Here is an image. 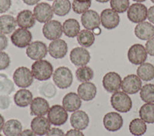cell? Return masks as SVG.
Returning a JSON list of instances; mask_svg holds the SVG:
<instances>
[{"label": "cell", "instance_id": "obj_1", "mask_svg": "<svg viewBox=\"0 0 154 136\" xmlns=\"http://www.w3.org/2000/svg\"><path fill=\"white\" fill-rule=\"evenodd\" d=\"M32 73L38 81H47L53 75V66L47 60H38L32 65Z\"/></svg>", "mask_w": 154, "mask_h": 136}, {"label": "cell", "instance_id": "obj_2", "mask_svg": "<svg viewBox=\"0 0 154 136\" xmlns=\"http://www.w3.org/2000/svg\"><path fill=\"white\" fill-rule=\"evenodd\" d=\"M110 103L116 111L122 113L130 112L133 107L131 98L128 95V94L120 91L112 93L110 98Z\"/></svg>", "mask_w": 154, "mask_h": 136}, {"label": "cell", "instance_id": "obj_3", "mask_svg": "<svg viewBox=\"0 0 154 136\" xmlns=\"http://www.w3.org/2000/svg\"><path fill=\"white\" fill-rule=\"evenodd\" d=\"M53 79L55 85L59 89H66L72 86L73 75L69 68L65 66H60L53 72Z\"/></svg>", "mask_w": 154, "mask_h": 136}, {"label": "cell", "instance_id": "obj_4", "mask_svg": "<svg viewBox=\"0 0 154 136\" xmlns=\"http://www.w3.org/2000/svg\"><path fill=\"white\" fill-rule=\"evenodd\" d=\"M13 81L18 87L26 89L32 85L34 77L31 70L27 67L21 66L15 70L13 73Z\"/></svg>", "mask_w": 154, "mask_h": 136}, {"label": "cell", "instance_id": "obj_5", "mask_svg": "<svg viewBox=\"0 0 154 136\" xmlns=\"http://www.w3.org/2000/svg\"><path fill=\"white\" fill-rule=\"evenodd\" d=\"M32 39L31 32L26 29L19 28L15 30L11 35V42L15 46L19 49L28 47Z\"/></svg>", "mask_w": 154, "mask_h": 136}, {"label": "cell", "instance_id": "obj_6", "mask_svg": "<svg viewBox=\"0 0 154 136\" xmlns=\"http://www.w3.org/2000/svg\"><path fill=\"white\" fill-rule=\"evenodd\" d=\"M47 119L53 125H63L67 122L68 113L66 110L62 105H54L49 108Z\"/></svg>", "mask_w": 154, "mask_h": 136}, {"label": "cell", "instance_id": "obj_7", "mask_svg": "<svg viewBox=\"0 0 154 136\" xmlns=\"http://www.w3.org/2000/svg\"><path fill=\"white\" fill-rule=\"evenodd\" d=\"M146 6L142 3H133L127 10V18L133 23H140L144 22L147 18Z\"/></svg>", "mask_w": 154, "mask_h": 136}, {"label": "cell", "instance_id": "obj_8", "mask_svg": "<svg viewBox=\"0 0 154 136\" xmlns=\"http://www.w3.org/2000/svg\"><path fill=\"white\" fill-rule=\"evenodd\" d=\"M63 25L57 20H51L42 27V34L48 40H56L63 35Z\"/></svg>", "mask_w": 154, "mask_h": 136}, {"label": "cell", "instance_id": "obj_9", "mask_svg": "<svg viewBox=\"0 0 154 136\" xmlns=\"http://www.w3.org/2000/svg\"><path fill=\"white\" fill-rule=\"evenodd\" d=\"M128 59L133 65H141L147 59L146 48L141 44H134L129 49L127 53Z\"/></svg>", "mask_w": 154, "mask_h": 136}, {"label": "cell", "instance_id": "obj_10", "mask_svg": "<svg viewBox=\"0 0 154 136\" xmlns=\"http://www.w3.org/2000/svg\"><path fill=\"white\" fill-rule=\"evenodd\" d=\"M48 49L46 45L41 41H35L28 45L26 53L29 59L35 61L42 59L47 55Z\"/></svg>", "mask_w": 154, "mask_h": 136}, {"label": "cell", "instance_id": "obj_11", "mask_svg": "<svg viewBox=\"0 0 154 136\" xmlns=\"http://www.w3.org/2000/svg\"><path fill=\"white\" fill-rule=\"evenodd\" d=\"M33 14L35 20L40 23H46L51 21L53 17V7L46 2L38 3L33 9Z\"/></svg>", "mask_w": 154, "mask_h": 136}, {"label": "cell", "instance_id": "obj_12", "mask_svg": "<svg viewBox=\"0 0 154 136\" xmlns=\"http://www.w3.org/2000/svg\"><path fill=\"white\" fill-rule=\"evenodd\" d=\"M70 61L75 66H84L90 61V53L83 47H75L71 50L69 55Z\"/></svg>", "mask_w": 154, "mask_h": 136}, {"label": "cell", "instance_id": "obj_13", "mask_svg": "<svg viewBox=\"0 0 154 136\" xmlns=\"http://www.w3.org/2000/svg\"><path fill=\"white\" fill-rule=\"evenodd\" d=\"M122 81L123 80L119 74L115 72H109L103 76V86L106 92L114 93L121 89Z\"/></svg>", "mask_w": 154, "mask_h": 136}, {"label": "cell", "instance_id": "obj_14", "mask_svg": "<svg viewBox=\"0 0 154 136\" xmlns=\"http://www.w3.org/2000/svg\"><path fill=\"white\" fill-rule=\"evenodd\" d=\"M142 88V81L137 75H128L122 81L121 89L126 94L134 95Z\"/></svg>", "mask_w": 154, "mask_h": 136}, {"label": "cell", "instance_id": "obj_15", "mask_svg": "<svg viewBox=\"0 0 154 136\" xmlns=\"http://www.w3.org/2000/svg\"><path fill=\"white\" fill-rule=\"evenodd\" d=\"M100 19L102 26L109 30L116 28L120 23L119 14L112 9H106L102 11Z\"/></svg>", "mask_w": 154, "mask_h": 136}, {"label": "cell", "instance_id": "obj_16", "mask_svg": "<svg viewBox=\"0 0 154 136\" xmlns=\"http://www.w3.org/2000/svg\"><path fill=\"white\" fill-rule=\"evenodd\" d=\"M81 23L82 26L86 29L93 31L95 29L100 27L101 23L100 16L96 11L89 9L82 14L81 16Z\"/></svg>", "mask_w": 154, "mask_h": 136}, {"label": "cell", "instance_id": "obj_17", "mask_svg": "<svg viewBox=\"0 0 154 136\" xmlns=\"http://www.w3.org/2000/svg\"><path fill=\"white\" fill-rule=\"evenodd\" d=\"M123 117L118 112H111L106 114L103 118V125L109 131H119L123 127Z\"/></svg>", "mask_w": 154, "mask_h": 136}, {"label": "cell", "instance_id": "obj_18", "mask_svg": "<svg viewBox=\"0 0 154 136\" xmlns=\"http://www.w3.org/2000/svg\"><path fill=\"white\" fill-rule=\"evenodd\" d=\"M48 51L52 57L56 59H60L66 56L68 53V45L66 41L59 38L51 42L49 45Z\"/></svg>", "mask_w": 154, "mask_h": 136}, {"label": "cell", "instance_id": "obj_19", "mask_svg": "<svg viewBox=\"0 0 154 136\" xmlns=\"http://www.w3.org/2000/svg\"><path fill=\"white\" fill-rule=\"evenodd\" d=\"M89 115L84 111H75L70 116V124L73 128L77 130H85L89 126Z\"/></svg>", "mask_w": 154, "mask_h": 136}, {"label": "cell", "instance_id": "obj_20", "mask_svg": "<svg viewBox=\"0 0 154 136\" xmlns=\"http://www.w3.org/2000/svg\"><path fill=\"white\" fill-rule=\"evenodd\" d=\"M49 108L47 100L42 97H36L30 104V114L34 116H44L48 114Z\"/></svg>", "mask_w": 154, "mask_h": 136}, {"label": "cell", "instance_id": "obj_21", "mask_svg": "<svg viewBox=\"0 0 154 136\" xmlns=\"http://www.w3.org/2000/svg\"><path fill=\"white\" fill-rule=\"evenodd\" d=\"M50 125L49 119L44 116H36L32 120L31 129L37 135L43 136L50 130Z\"/></svg>", "mask_w": 154, "mask_h": 136}, {"label": "cell", "instance_id": "obj_22", "mask_svg": "<svg viewBox=\"0 0 154 136\" xmlns=\"http://www.w3.org/2000/svg\"><path fill=\"white\" fill-rule=\"evenodd\" d=\"M77 93L81 99L83 101H89L95 98L97 93V89L93 82H82L77 89Z\"/></svg>", "mask_w": 154, "mask_h": 136}, {"label": "cell", "instance_id": "obj_23", "mask_svg": "<svg viewBox=\"0 0 154 136\" xmlns=\"http://www.w3.org/2000/svg\"><path fill=\"white\" fill-rule=\"evenodd\" d=\"M62 103L63 107L67 112H74L80 108L82 105V99L76 93L69 92L63 97Z\"/></svg>", "mask_w": 154, "mask_h": 136}, {"label": "cell", "instance_id": "obj_24", "mask_svg": "<svg viewBox=\"0 0 154 136\" xmlns=\"http://www.w3.org/2000/svg\"><path fill=\"white\" fill-rule=\"evenodd\" d=\"M134 33L135 35L141 40H149L154 37V26L148 22L138 23L135 27Z\"/></svg>", "mask_w": 154, "mask_h": 136}, {"label": "cell", "instance_id": "obj_25", "mask_svg": "<svg viewBox=\"0 0 154 136\" xmlns=\"http://www.w3.org/2000/svg\"><path fill=\"white\" fill-rule=\"evenodd\" d=\"M17 25L20 28L28 29L32 28L35 24V18L32 12L29 9H25L19 12L16 17Z\"/></svg>", "mask_w": 154, "mask_h": 136}, {"label": "cell", "instance_id": "obj_26", "mask_svg": "<svg viewBox=\"0 0 154 136\" xmlns=\"http://www.w3.org/2000/svg\"><path fill=\"white\" fill-rule=\"evenodd\" d=\"M33 100L32 93L26 89H19L14 95V102L18 107L25 108L31 104Z\"/></svg>", "mask_w": 154, "mask_h": 136}, {"label": "cell", "instance_id": "obj_27", "mask_svg": "<svg viewBox=\"0 0 154 136\" xmlns=\"http://www.w3.org/2000/svg\"><path fill=\"white\" fill-rule=\"evenodd\" d=\"M17 22L14 16L2 15L0 16V32L5 35H9L16 30Z\"/></svg>", "mask_w": 154, "mask_h": 136}, {"label": "cell", "instance_id": "obj_28", "mask_svg": "<svg viewBox=\"0 0 154 136\" xmlns=\"http://www.w3.org/2000/svg\"><path fill=\"white\" fill-rule=\"evenodd\" d=\"M23 126L17 119H10L4 124L2 131L5 136H19L22 133Z\"/></svg>", "mask_w": 154, "mask_h": 136}, {"label": "cell", "instance_id": "obj_29", "mask_svg": "<svg viewBox=\"0 0 154 136\" xmlns=\"http://www.w3.org/2000/svg\"><path fill=\"white\" fill-rule=\"evenodd\" d=\"M63 32L66 36L69 38H75L80 32L79 22L75 19H66L63 24Z\"/></svg>", "mask_w": 154, "mask_h": 136}, {"label": "cell", "instance_id": "obj_30", "mask_svg": "<svg viewBox=\"0 0 154 136\" xmlns=\"http://www.w3.org/2000/svg\"><path fill=\"white\" fill-rule=\"evenodd\" d=\"M137 75L141 80L145 82L152 80L154 79V65L148 62L140 65L137 70Z\"/></svg>", "mask_w": 154, "mask_h": 136}, {"label": "cell", "instance_id": "obj_31", "mask_svg": "<svg viewBox=\"0 0 154 136\" xmlns=\"http://www.w3.org/2000/svg\"><path fill=\"white\" fill-rule=\"evenodd\" d=\"M52 7L55 14L59 16H65L69 13L72 6L69 0H55Z\"/></svg>", "mask_w": 154, "mask_h": 136}, {"label": "cell", "instance_id": "obj_32", "mask_svg": "<svg viewBox=\"0 0 154 136\" xmlns=\"http://www.w3.org/2000/svg\"><path fill=\"white\" fill-rule=\"evenodd\" d=\"M139 115L142 120L146 123L152 124L154 123V104L146 103L141 106L139 111Z\"/></svg>", "mask_w": 154, "mask_h": 136}, {"label": "cell", "instance_id": "obj_33", "mask_svg": "<svg viewBox=\"0 0 154 136\" xmlns=\"http://www.w3.org/2000/svg\"><path fill=\"white\" fill-rule=\"evenodd\" d=\"M77 42L83 48H89L94 44L95 35L90 30L83 29L77 35Z\"/></svg>", "mask_w": 154, "mask_h": 136}, {"label": "cell", "instance_id": "obj_34", "mask_svg": "<svg viewBox=\"0 0 154 136\" xmlns=\"http://www.w3.org/2000/svg\"><path fill=\"white\" fill-rule=\"evenodd\" d=\"M130 131L134 136H142L146 131V124L141 119H134L132 120L129 125Z\"/></svg>", "mask_w": 154, "mask_h": 136}, {"label": "cell", "instance_id": "obj_35", "mask_svg": "<svg viewBox=\"0 0 154 136\" xmlns=\"http://www.w3.org/2000/svg\"><path fill=\"white\" fill-rule=\"evenodd\" d=\"M15 90L14 83L3 73L0 74V95H9Z\"/></svg>", "mask_w": 154, "mask_h": 136}, {"label": "cell", "instance_id": "obj_36", "mask_svg": "<svg viewBox=\"0 0 154 136\" xmlns=\"http://www.w3.org/2000/svg\"><path fill=\"white\" fill-rule=\"evenodd\" d=\"M75 76H76L77 80L82 83L89 82L94 78V72L89 66H86V65L80 66L77 68L75 72Z\"/></svg>", "mask_w": 154, "mask_h": 136}, {"label": "cell", "instance_id": "obj_37", "mask_svg": "<svg viewBox=\"0 0 154 136\" xmlns=\"http://www.w3.org/2000/svg\"><path fill=\"white\" fill-rule=\"evenodd\" d=\"M140 98L146 103L154 102V85L146 84L140 89Z\"/></svg>", "mask_w": 154, "mask_h": 136}, {"label": "cell", "instance_id": "obj_38", "mask_svg": "<svg viewBox=\"0 0 154 136\" xmlns=\"http://www.w3.org/2000/svg\"><path fill=\"white\" fill-rule=\"evenodd\" d=\"M39 92L46 98H53L56 94V88L53 83L45 81L39 87Z\"/></svg>", "mask_w": 154, "mask_h": 136}, {"label": "cell", "instance_id": "obj_39", "mask_svg": "<svg viewBox=\"0 0 154 136\" xmlns=\"http://www.w3.org/2000/svg\"><path fill=\"white\" fill-rule=\"evenodd\" d=\"M110 6L117 13H123L130 7V0H110Z\"/></svg>", "mask_w": 154, "mask_h": 136}, {"label": "cell", "instance_id": "obj_40", "mask_svg": "<svg viewBox=\"0 0 154 136\" xmlns=\"http://www.w3.org/2000/svg\"><path fill=\"white\" fill-rule=\"evenodd\" d=\"M90 6H91V1L87 2H79L74 0L72 4V9L76 14H83L84 12L89 10Z\"/></svg>", "mask_w": 154, "mask_h": 136}, {"label": "cell", "instance_id": "obj_41", "mask_svg": "<svg viewBox=\"0 0 154 136\" xmlns=\"http://www.w3.org/2000/svg\"><path fill=\"white\" fill-rule=\"evenodd\" d=\"M10 57L6 53L0 51V70H5L10 65Z\"/></svg>", "mask_w": 154, "mask_h": 136}, {"label": "cell", "instance_id": "obj_42", "mask_svg": "<svg viewBox=\"0 0 154 136\" xmlns=\"http://www.w3.org/2000/svg\"><path fill=\"white\" fill-rule=\"evenodd\" d=\"M11 104V99L9 95H0V109H7Z\"/></svg>", "mask_w": 154, "mask_h": 136}, {"label": "cell", "instance_id": "obj_43", "mask_svg": "<svg viewBox=\"0 0 154 136\" xmlns=\"http://www.w3.org/2000/svg\"><path fill=\"white\" fill-rule=\"evenodd\" d=\"M12 5L11 0H0V13H5L10 9Z\"/></svg>", "mask_w": 154, "mask_h": 136}, {"label": "cell", "instance_id": "obj_44", "mask_svg": "<svg viewBox=\"0 0 154 136\" xmlns=\"http://www.w3.org/2000/svg\"><path fill=\"white\" fill-rule=\"evenodd\" d=\"M145 48L147 52V54L154 57V37L151 38L149 40H147Z\"/></svg>", "mask_w": 154, "mask_h": 136}, {"label": "cell", "instance_id": "obj_45", "mask_svg": "<svg viewBox=\"0 0 154 136\" xmlns=\"http://www.w3.org/2000/svg\"><path fill=\"white\" fill-rule=\"evenodd\" d=\"M46 136H65V134H64L63 130H61L60 128H50V130L48 131Z\"/></svg>", "mask_w": 154, "mask_h": 136}, {"label": "cell", "instance_id": "obj_46", "mask_svg": "<svg viewBox=\"0 0 154 136\" xmlns=\"http://www.w3.org/2000/svg\"><path fill=\"white\" fill-rule=\"evenodd\" d=\"M8 38L5 36V34L2 33L0 32V51L5 50L8 46Z\"/></svg>", "mask_w": 154, "mask_h": 136}, {"label": "cell", "instance_id": "obj_47", "mask_svg": "<svg viewBox=\"0 0 154 136\" xmlns=\"http://www.w3.org/2000/svg\"><path fill=\"white\" fill-rule=\"evenodd\" d=\"M65 136H84V134L80 130L77 129H70L65 134Z\"/></svg>", "mask_w": 154, "mask_h": 136}, {"label": "cell", "instance_id": "obj_48", "mask_svg": "<svg viewBox=\"0 0 154 136\" xmlns=\"http://www.w3.org/2000/svg\"><path fill=\"white\" fill-rule=\"evenodd\" d=\"M147 19L149 21L154 24V5L149 7V9L147 11Z\"/></svg>", "mask_w": 154, "mask_h": 136}, {"label": "cell", "instance_id": "obj_49", "mask_svg": "<svg viewBox=\"0 0 154 136\" xmlns=\"http://www.w3.org/2000/svg\"><path fill=\"white\" fill-rule=\"evenodd\" d=\"M19 136H36V134L29 129H26L24 131H22V133L20 134Z\"/></svg>", "mask_w": 154, "mask_h": 136}, {"label": "cell", "instance_id": "obj_50", "mask_svg": "<svg viewBox=\"0 0 154 136\" xmlns=\"http://www.w3.org/2000/svg\"><path fill=\"white\" fill-rule=\"evenodd\" d=\"M39 1H40V0H23V2L28 5H37Z\"/></svg>", "mask_w": 154, "mask_h": 136}, {"label": "cell", "instance_id": "obj_51", "mask_svg": "<svg viewBox=\"0 0 154 136\" xmlns=\"http://www.w3.org/2000/svg\"><path fill=\"white\" fill-rule=\"evenodd\" d=\"M4 124H5V119H4L3 116L0 114V131H2V128H3Z\"/></svg>", "mask_w": 154, "mask_h": 136}, {"label": "cell", "instance_id": "obj_52", "mask_svg": "<svg viewBox=\"0 0 154 136\" xmlns=\"http://www.w3.org/2000/svg\"><path fill=\"white\" fill-rule=\"evenodd\" d=\"M93 34H94L95 35H100V34H101V32H102L101 29H100V27H98V28L95 29L93 30Z\"/></svg>", "mask_w": 154, "mask_h": 136}, {"label": "cell", "instance_id": "obj_53", "mask_svg": "<svg viewBox=\"0 0 154 136\" xmlns=\"http://www.w3.org/2000/svg\"><path fill=\"white\" fill-rule=\"evenodd\" d=\"M96 1L98 2H101V3H106V2H108L110 0H96Z\"/></svg>", "mask_w": 154, "mask_h": 136}, {"label": "cell", "instance_id": "obj_54", "mask_svg": "<svg viewBox=\"0 0 154 136\" xmlns=\"http://www.w3.org/2000/svg\"><path fill=\"white\" fill-rule=\"evenodd\" d=\"M75 1L79 2H89V1H91V0H75Z\"/></svg>", "mask_w": 154, "mask_h": 136}, {"label": "cell", "instance_id": "obj_55", "mask_svg": "<svg viewBox=\"0 0 154 136\" xmlns=\"http://www.w3.org/2000/svg\"><path fill=\"white\" fill-rule=\"evenodd\" d=\"M133 1H134V2H139V3H140V2H145V1H146V0H133Z\"/></svg>", "mask_w": 154, "mask_h": 136}, {"label": "cell", "instance_id": "obj_56", "mask_svg": "<svg viewBox=\"0 0 154 136\" xmlns=\"http://www.w3.org/2000/svg\"><path fill=\"white\" fill-rule=\"evenodd\" d=\"M47 1H53V2H54L55 0H47Z\"/></svg>", "mask_w": 154, "mask_h": 136}, {"label": "cell", "instance_id": "obj_57", "mask_svg": "<svg viewBox=\"0 0 154 136\" xmlns=\"http://www.w3.org/2000/svg\"><path fill=\"white\" fill-rule=\"evenodd\" d=\"M151 2H153V3H154V0H151Z\"/></svg>", "mask_w": 154, "mask_h": 136}, {"label": "cell", "instance_id": "obj_58", "mask_svg": "<svg viewBox=\"0 0 154 136\" xmlns=\"http://www.w3.org/2000/svg\"><path fill=\"white\" fill-rule=\"evenodd\" d=\"M0 136H2V134H0Z\"/></svg>", "mask_w": 154, "mask_h": 136}]
</instances>
